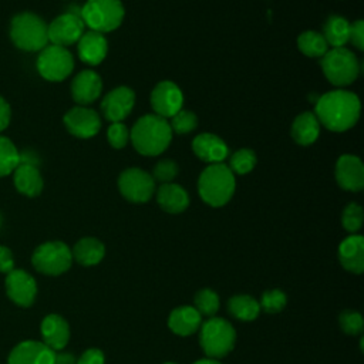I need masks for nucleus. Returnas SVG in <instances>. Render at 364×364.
Returning <instances> with one entry per match:
<instances>
[{
  "label": "nucleus",
  "instance_id": "obj_1",
  "mask_svg": "<svg viewBox=\"0 0 364 364\" xmlns=\"http://www.w3.org/2000/svg\"><path fill=\"white\" fill-rule=\"evenodd\" d=\"M360 111L361 104L354 92L333 90L317 98L314 115L327 129L344 132L357 124Z\"/></svg>",
  "mask_w": 364,
  "mask_h": 364
},
{
  "label": "nucleus",
  "instance_id": "obj_2",
  "mask_svg": "<svg viewBox=\"0 0 364 364\" xmlns=\"http://www.w3.org/2000/svg\"><path fill=\"white\" fill-rule=\"evenodd\" d=\"M129 139L141 155L156 156L169 146L172 129L168 119L156 114H146L134 124Z\"/></svg>",
  "mask_w": 364,
  "mask_h": 364
},
{
  "label": "nucleus",
  "instance_id": "obj_3",
  "mask_svg": "<svg viewBox=\"0 0 364 364\" xmlns=\"http://www.w3.org/2000/svg\"><path fill=\"white\" fill-rule=\"evenodd\" d=\"M235 188V173L223 162L208 165L198 179V192L200 199L213 208L226 205L232 199Z\"/></svg>",
  "mask_w": 364,
  "mask_h": 364
},
{
  "label": "nucleus",
  "instance_id": "obj_4",
  "mask_svg": "<svg viewBox=\"0 0 364 364\" xmlns=\"http://www.w3.org/2000/svg\"><path fill=\"white\" fill-rule=\"evenodd\" d=\"M47 23L31 11L16 14L10 21V38L23 51H41L48 46Z\"/></svg>",
  "mask_w": 364,
  "mask_h": 364
},
{
  "label": "nucleus",
  "instance_id": "obj_5",
  "mask_svg": "<svg viewBox=\"0 0 364 364\" xmlns=\"http://www.w3.org/2000/svg\"><path fill=\"white\" fill-rule=\"evenodd\" d=\"M199 328V343L209 358H222L233 350L236 331L228 320L210 317L202 323Z\"/></svg>",
  "mask_w": 364,
  "mask_h": 364
},
{
  "label": "nucleus",
  "instance_id": "obj_6",
  "mask_svg": "<svg viewBox=\"0 0 364 364\" xmlns=\"http://www.w3.org/2000/svg\"><path fill=\"white\" fill-rule=\"evenodd\" d=\"M125 16L121 0H87L80 11V17L92 31L108 33L117 30Z\"/></svg>",
  "mask_w": 364,
  "mask_h": 364
},
{
  "label": "nucleus",
  "instance_id": "obj_7",
  "mask_svg": "<svg viewBox=\"0 0 364 364\" xmlns=\"http://www.w3.org/2000/svg\"><path fill=\"white\" fill-rule=\"evenodd\" d=\"M324 77L336 87L354 82L360 74V63L353 51L346 47L328 50L320 61Z\"/></svg>",
  "mask_w": 364,
  "mask_h": 364
},
{
  "label": "nucleus",
  "instance_id": "obj_8",
  "mask_svg": "<svg viewBox=\"0 0 364 364\" xmlns=\"http://www.w3.org/2000/svg\"><path fill=\"white\" fill-rule=\"evenodd\" d=\"M31 263L43 274L58 276L67 272L73 263L71 249L60 240L46 242L36 247L31 256Z\"/></svg>",
  "mask_w": 364,
  "mask_h": 364
},
{
  "label": "nucleus",
  "instance_id": "obj_9",
  "mask_svg": "<svg viewBox=\"0 0 364 364\" xmlns=\"http://www.w3.org/2000/svg\"><path fill=\"white\" fill-rule=\"evenodd\" d=\"M37 71L48 81H63L74 70L73 54L61 46H46L37 57Z\"/></svg>",
  "mask_w": 364,
  "mask_h": 364
},
{
  "label": "nucleus",
  "instance_id": "obj_10",
  "mask_svg": "<svg viewBox=\"0 0 364 364\" xmlns=\"http://www.w3.org/2000/svg\"><path fill=\"white\" fill-rule=\"evenodd\" d=\"M118 189L128 202L145 203L155 193V181L139 168H128L118 176Z\"/></svg>",
  "mask_w": 364,
  "mask_h": 364
},
{
  "label": "nucleus",
  "instance_id": "obj_11",
  "mask_svg": "<svg viewBox=\"0 0 364 364\" xmlns=\"http://www.w3.org/2000/svg\"><path fill=\"white\" fill-rule=\"evenodd\" d=\"M85 24L81 20L80 14L74 13H64L55 17L48 26H47V34L48 41L54 46L67 47L80 40V37L84 34Z\"/></svg>",
  "mask_w": 364,
  "mask_h": 364
},
{
  "label": "nucleus",
  "instance_id": "obj_12",
  "mask_svg": "<svg viewBox=\"0 0 364 364\" xmlns=\"http://www.w3.org/2000/svg\"><path fill=\"white\" fill-rule=\"evenodd\" d=\"M183 105V94L172 81H159L151 92V107L154 114L162 118H171Z\"/></svg>",
  "mask_w": 364,
  "mask_h": 364
},
{
  "label": "nucleus",
  "instance_id": "obj_13",
  "mask_svg": "<svg viewBox=\"0 0 364 364\" xmlns=\"http://www.w3.org/2000/svg\"><path fill=\"white\" fill-rule=\"evenodd\" d=\"M67 131L77 138H91L101 129V117L92 108L82 105L73 107L63 118Z\"/></svg>",
  "mask_w": 364,
  "mask_h": 364
},
{
  "label": "nucleus",
  "instance_id": "obj_14",
  "mask_svg": "<svg viewBox=\"0 0 364 364\" xmlns=\"http://www.w3.org/2000/svg\"><path fill=\"white\" fill-rule=\"evenodd\" d=\"M135 104V92L132 88L127 85H119L111 90L101 102L102 117L112 122H122L125 119Z\"/></svg>",
  "mask_w": 364,
  "mask_h": 364
},
{
  "label": "nucleus",
  "instance_id": "obj_15",
  "mask_svg": "<svg viewBox=\"0 0 364 364\" xmlns=\"http://www.w3.org/2000/svg\"><path fill=\"white\" fill-rule=\"evenodd\" d=\"M6 291L11 301L21 307H30L37 294V283L23 269H13L6 276Z\"/></svg>",
  "mask_w": 364,
  "mask_h": 364
},
{
  "label": "nucleus",
  "instance_id": "obj_16",
  "mask_svg": "<svg viewBox=\"0 0 364 364\" xmlns=\"http://www.w3.org/2000/svg\"><path fill=\"white\" fill-rule=\"evenodd\" d=\"M336 181L344 191L358 192L364 188V165L355 155H341L336 162Z\"/></svg>",
  "mask_w": 364,
  "mask_h": 364
},
{
  "label": "nucleus",
  "instance_id": "obj_17",
  "mask_svg": "<svg viewBox=\"0 0 364 364\" xmlns=\"http://www.w3.org/2000/svg\"><path fill=\"white\" fill-rule=\"evenodd\" d=\"M54 353L41 341L26 340L9 354V364H54Z\"/></svg>",
  "mask_w": 364,
  "mask_h": 364
},
{
  "label": "nucleus",
  "instance_id": "obj_18",
  "mask_svg": "<svg viewBox=\"0 0 364 364\" xmlns=\"http://www.w3.org/2000/svg\"><path fill=\"white\" fill-rule=\"evenodd\" d=\"M102 91V80L92 70L80 71L71 81V97L78 105L94 102Z\"/></svg>",
  "mask_w": 364,
  "mask_h": 364
},
{
  "label": "nucleus",
  "instance_id": "obj_19",
  "mask_svg": "<svg viewBox=\"0 0 364 364\" xmlns=\"http://www.w3.org/2000/svg\"><path fill=\"white\" fill-rule=\"evenodd\" d=\"M192 149L200 161L208 164L223 162L229 155V148L225 141L210 132L196 135L192 141Z\"/></svg>",
  "mask_w": 364,
  "mask_h": 364
},
{
  "label": "nucleus",
  "instance_id": "obj_20",
  "mask_svg": "<svg viewBox=\"0 0 364 364\" xmlns=\"http://www.w3.org/2000/svg\"><path fill=\"white\" fill-rule=\"evenodd\" d=\"M340 264L354 273L361 274L364 270V237L361 235H350L338 245Z\"/></svg>",
  "mask_w": 364,
  "mask_h": 364
},
{
  "label": "nucleus",
  "instance_id": "obj_21",
  "mask_svg": "<svg viewBox=\"0 0 364 364\" xmlns=\"http://www.w3.org/2000/svg\"><path fill=\"white\" fill-rule=\"evenodd\" d=\"M108 51V43L102 33L84 31L78 40V57L88 65H98L104 61Z\"/></svg>",
  "mask_w": 364,
  "mask_h": 364
},
{
  "label": "nucleus",
  "instance_id": "obj_22",
  "mask_svg": "<svg viewBox=\"0 0 364 364\" xmlns=\"http://www.w3.org/2000/svg\"><path fill=\"white\" fill-rule=\"evenodd\" d=\"M43 343L53 351L63 350L70 340V326L64 317L48 314L41 321Z\"/></svg>",
  "mask_w": 364,
  "mask_h": 364
},
{
  "label": "nucleus",
  "instance_id": "obj_23",
  "mask_svg": "<svg viewBox=\"0 0 364 364\" xmlns=\"http://www.w3.org/2000/svg\"><path fill=\"white\" fill-rule=\"evenodd\" d=\"M13 182L16 189L28 198L38 196L44 186L38 168L31 162L18 164V166L13 171Z\"/></svg>",
  "mask_w": 364,
  "mask_h": 364
},
{
  "label": "nucleus",
  "instance_id": "obj_24",
  "mask_svg": "<svg viewBox=\"0 0 364 364\" xmlns=\"http://www.w3.org/2000/svg\"><path fill=\"white\" fill-rule=\"evenodd\" d=\"M202 316L193 306H179L173 309L168 317V327L172 333L186 337L199 330Z\"/></svg>",
  "mask_w": 364,
  "mask_h": 364
},
{
  "label": "nucleus",
  "instance_id": "obj_25",
  "mask_svg": "<svg viewBox=\"0 0 364 364\" xmlns=\"http://www.w3.org/2000/svg\"><path fill=\"white\" fill-rule=\"evenodd\" d=\"M156 202L168 213H181L189 206V195L178 183H162L156 191Z\"/></svg>",
  "mask_w": 364,
  "mask_h": 364
},
{
  "label": "nucleus",
  "instance_id": "obj_26",
  "mask_svg": "<svg viewBox=\"0 0 364 364\" xmlns=\"http://www.w3.org/2000/svg\"><path fill=\"white\" fill-rule=\"evenodd\" d=\"M291 138L296 144L307 146L316 142L320 135V122L314 112L306 111L297 115L290 128Z\"/></svg>",
  "mask_w": 364,
  "mask_h": 364
},
{
  "label": "nucleus",
  "instance_id": "obj_27",
  "mask_svg": "<svg viewBox=\"0 0 364 364\" xmlns=\"http://www.w3.org/2000/svg\"><path fill=\"white\" fill-rule=\"evenodd\" d=\"M71 255L82 266H95L104 259L105 246L97 237H82L74 245Z\"/></svg>",
  "mask_w": 364,
  "mask_h": 364
},
{
  "label": "nucleus",
  "instance_id": "obj_28",
  "mask_svg": "<svg viewBox=\"0 0 364 364\" xmlns=\"http://www.w3.org/2000/svg\"><path fill=\"white\" fill-rule=\"evenodd\" d=\"M350 21L343 16H328L323 24V33L326 43L333 48L344 47L348 43Z\"/></svg>",
  "mask_w": 364,
  "mask_h": 364
},
{
  "label": "nucleus",
  "instance_id": "obj_29",
  "mask_svg": "<svg viewBox=\"0 0 364 364\" xmlns=\"http://www.w3.org/2000/svg\"><path fill=\"white\" fill-rule=\"evenodd\" d=\"M228 311L237 320L252 321L260 313V304L249 294H235L228 300Z\"/></svg>",
  "mask_w": 364,
  "mask_h": 364
},
{
  "label": "nucleus",
  "instance_id": "obj_30",
  "mask_svg": "<svg viewBox=\"0 0 364 364\" xmlns=\"http://www.w3.org/2000/svg\"><path fill=\"white\" fill-rule=\"evenodd\" d=\"M297 47L301 51V54L317 58L323 57L328 51V44L326 43L321 33L314 30L303 31L297 38Z\"/></svg>",
  "mask_w": 364,
  "mask_h": 364
},
{
  "label": "nucleus",
  "instance_id": "obj_31",
  "mask_svg": "<svg viewBox=\"0 0 364 364\" xmlns=\"http://www.w3.org/2000/svg\"><path fill=\"white\" fill-rule=\"evenodd\" d=\"M20 164V154L10 138L0 135V178L13 173Z\"/></svg>",
  "mask_w": 364,
  "mask_h": 364
},
{
  "label": "nucleus",
  "instance_id": "obj_32",
  "mask_svg": "<svg viewBox=\"0 0 364 364\" xmlns=\"http://www.w3.org/2000/svg\"><path fill=\"white\" fill-rule=\"evenodd\" d=\"M256 162H257V158L255 152L249 148H242L230 155L229 169L233 173L245 175V173H249L256 166Z\"/></svg>",
  "mask_w": 364,
  "mask_h": 364
},
{
  "label": "nucleus",
  "instance_id": "obj_33",
  "mask_svg": "<svg viewBox=\"0 0 364 364\" xmlns=\"http://www.w3.org/2000/svg\"><path fill=\"white\" fill-rule=\"evenodd\" d=\"M193 303H195V309L199 311V314L208 316V317H213L220 306L218 293L210 289H200L195 294Z\"/></svg>",
  "mask_w": 364,
  "mask_h": 364
},
{
  "label": "nucleus",
  "instance_id": "obj_34",
  "mask_svg": "<svg viewBox=\"0 0 364 364\" xmlns=\"http://www.w3.org/2000/svg\"><path fill=\"white\" fill-rule=\"evenodd\" d=\"M260 310L266 311V313H279L282 311L286 304H287V296L284 291L279 290V289H272V290H266L262 297H260Z\"/></svg>",
  "mask_w": 364,
  "mask_h": 364
},
{
  "label": "nucleus",
  "instance_id": "obj_35",
  "mask_svg": "<svg viewBox=\"0 0 364 364\" xmlns=\"http://www.w3.org/2000/svg\"><path fill=\"white\" fill-rule=\"evenodd\" d=\"M171 129L176 134H189L198 127V117L188 109H179L171 117Z\"/></svg>",
  "mask_w": 364,
  "mask_h": 364
},
{
  "label": "nucleus",
  "instance_id": "obj_36",
  "mask_svg": "<svg viewBox=\"0 0 364 364\" xmlns=\"http://www.w3.org/2000/svg\"><path fill=\"white\" fill-rule=\"evenodd\" d=\"M363 208L355 203V202H351L348 203L344 210H343V215H341V223H343V228L350 232V233H355L357 230L361 229L363 226Z\"/></svg>",
  "mask_w": 364,
  "mask_h": 364
},
{
  "label": "nucleus",
  "instance_id": "obj_37",
  "mask_svg": "<svg viewBox=\"0 0 364 364\" xmlns=\"http://www.w3.org/2000/svg\"><path fill=\"white\" fill-rule=\"evenodd\" d=\"M179 172L178 164L172 159H161L159 162H156V165L154 166V172H152V178L155 182H162V183H169L172 182L176 175Z\"/></svg>",
  "mask_w": 364,
  "mask_h": 364
},
{
  "label": "nucleus",
  "instance_id": "obj_38",
  "mask_svg": "<svg viewBox=\"0 0 364 364\" xmlns=\"http://www.w3.org/2000/svg\"><path fill=\"white\" fill-rule=\"evenodd\" d=\"M338 323L341 330L346 334H361L363 333V327H364V321L360 313L353 311V310H344L340 316H338Z\"/></svg>",
  "mask_w": 364,
  "mask_h": 364
},
{
  "label": "nucleus",
  "instance_id": "obj_39",
  "mask_svg": "<svg viewBox=\"0 0 364 364\" xmlns=\"http://www.w3.org/2000/svg\"><path fill=\"white\" fill-rule=\"evenodd\" d=\"M107 139L115 149H122L129 141V131L124 122H112L107 131Z\"/></svg>",
  "mask_w": 364,
  "mask_h": 364
},
{
  "label": "nucleus",
  "instance_id": "obj_40",
  "mask_svg": "<svg viewBox=\"0 0 364 364\" xmlns=\"http://www.w3.org/2000/svg\"><path fill=\"white\" fill-rule=\"evenodd\" d=\"M348 41L357 50H364V23H363V20H355V21L350 23Z\"/></svg>",
  "mask_w": 364,
  "mask_h": 364
},
{
  "label": "nucleus",
  "instance_id": "obj_41",
  "mask_svg": "<svg viewBox=\"0 0 364 364\" xmlns=\"http://www.w3.org/2000/svg\"><path fill=\"white\" fill-rule=\"evenodd\" d=\"M104 363H105L104 353L98 348H88L80 355V358H77V364H104Z\"/></svg>",
  "mask_w": 364,
  "mask_h": 364
},
{
  "label": "nucleus",
  "instance_id": "obj_42",
  "mask_svg": "<svg viewBox=\"0 0 364 364\" xmlns=\"http://www.w3.org/2000/svg\"><path fill=\"white\" fill-rule=\"evenodd\" d=\"M14 269L13 253L9 247L0 246V273H10Z\"/></svg>",
  "mask_w": 364,
  "mask_h": 364
},
{
  "label": "nucleus",
  "instance_id": "obj_43",
  "mask_svg": "<svg viewBox=\"0 0 364 364\" xmlns=\"http://www.w3.org/2000/svg\"><path fill=\"white\" fill-rule=\"evenodd\" d=\"M10 118H11V109L9 102L0 95V132L4 131L9 124H10Z\"/></svg>",
  "mask_w": 364,
  "mask_h": 364
},
{
  "label": "nucleus",
  "instance_id": "obj_44",
  "mask_svg": "<svg viewBox=\"0 0 364 364\" xmlns=\"http://www.w3.org/2000/svg\"><path fill=\"white\" fill-rule=\"evenodd\" d=\"M54 364H77V358L71 351L54 353Z\"/></svg>",
  "mask_w": 364,
  "mask_h": 364
},
{
  "label": "nucleus",
  "instance_id": "obj_45",
  "mask_svg": "<svg viewBox=\"0 0 364 364\" xmlns=\"http://www.w3.org/2000/svg\"><path fill=\"white\" fill-rule=\"evenodd\" d=\"M193 364H220L216 358H200V360H198V361H195Z\"/></svg>",
  "mask_w": 364,
  "mask_h": 364
},
{
  "label": "nucleus",
  "instance_id": "obj_46",
  "mask_svg": "<svg viewBox=\"0 0 364 364\" xmlns=\"http://www.w3.org/2000/svg\"><path fill=\"white\" fill-rule=\"evenodd\" d=\"M164 364H176V363H164Z\"/></svg>",
  "mask_w": 364,
  "mask_h": 364
},
{
  "label": "nucleus",
  "instance_id": "obj_47",
  "mask_svg": "<svg viewBox=\"0 0 364 364\" xmlns=\"http://www.w3.org/2000/svg\"><path fill=\"white\" fill-rule=\"evenodd\" d=\"M0 228H1V215H0Z\"/></svg>",
  "mask_w": 364,
  "mask_h": 364
}]
</instances>
